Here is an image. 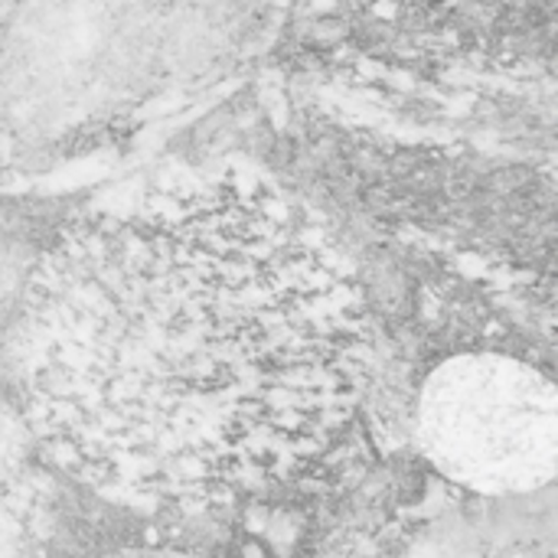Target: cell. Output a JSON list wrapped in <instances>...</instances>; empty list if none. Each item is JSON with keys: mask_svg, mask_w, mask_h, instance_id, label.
<instances>
[{"mask_svg": "<svg viewBox=\"0 0 558 558\" xmlns=\"http://www.w3.org/2000/svg\"><path fill=\"white\" fill-rule=\"evenodd\" d=\"M373 356L343 252L239 190L65 229L29 278L16 347L52 454L124 507L173 513L327 481Z\"/></svg>", "mask_w": 558, "mask_h": 558, "instance_id": "6da1fadb", "label": "cell"}, {"mask_svg": "<svg viewBox=\"0 0 558 558\" xmlns=\"http://www.w3.org/2000/svg\"><path fill=\"white\" fill-rule=\"evenodd\" d=\"M422 441L468 487H539L556 474V389L504 356L451 360L425 386Z\"/></svg>", "mask_w": 558, "mask_h": 558, "instance_id": "7a4b0ae2", "label": "cell"}]
</instances>
